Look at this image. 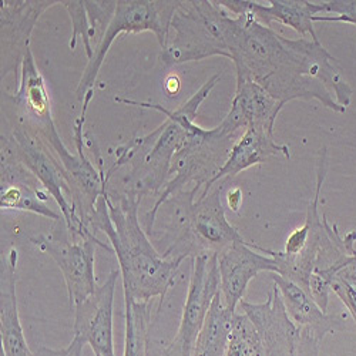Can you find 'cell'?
<instances>
[{"instance_id": "cell-1", "label": "cell", "mask_w": 356, "mask_h": 356, "mask_svg": "<svg viewBox=\"0 0 356 356\" xmlns=\"http://www.w3.org/2000/svg\"><path fill=\"white\" fill-rule=\"evenodd\" d=\"M228 47L236 79L255 81L284 104L318 100L345 113L352 103L353 90L343 69L319 40L288 39L243 12L234 17Z\"/></svg>"}, {"instance_id": "cell-2", "label": "cell", "mask_w": 356, "mask_h": 356, "mask_svg": "<svg viewBox=\"0 0 356 356\" xmlns=\"http://www.w3.org/2000/svg\"><path fill=\"white\" fill-rule=\"evenodd\" d=\"M140 204L141 198L134 194L124 191L115 197L106 190L97 202L90 231L104 232L117 257L123 280L124 305L150 304L159 298L157 311L160 312L186 258L167 259L154 248L140 225Z\"/></svg>"}, {"instance_id": "cell-3", "label": "cell", "mask_w": 356, "mask_h": 356, "mask_svg": "<svg viewBox=\"0 0 356 356\" xmlns=\"http://www.w3.org/2000/svg\"><path fill=\"white\" fill-rule=\"evenodd\" d=\"M220 80L221 73L210 77L197 93L174 111L157 103L115 97L114 102L117 103L157 110L165 115V120L152 133L134 137L115 148V161L106 171L107 180L110 181L115 171L130 164L131 170L124 178V191L141 200L147 195H160L170 180L171 161L186 141L188 129L195 123L200 106L210 96Z\"/></svg>"}, {"instance_id": "cell-4", "label": "cell", "mask_w": 356, "mask_h": 356, "mask_svg": "<svg viewBox=\"0 0 356 356\" xmlns=\"http://www.w3.org/2000/svg\"><path fill=\"white\" fill-rule=\"evenodd\" d=\"M200 188L194 186L190 191H180L170 198L174 210L167 225L171 240L163 252L167 259L218 255L234 243L244 240L225 217L221 187H213L209 194L195 201Z\"/></svg>"}, {"instance_id": "cell-5", "label": "cell", "mask_w": 356, "mask_h": 356, "mask_svg": "<svg viewBox=\"0 0 356 356\" xmlns=\"http://www.w3.org/2000/svg\"><path fill=\"white\" fill-rule=\"evenodd\" d=\"M232 24L234 17L217 0L181 2L171 20L175 35L161 50L160 60L165 67H172L214 56L229 58Z\"/></svg>"}, {"instance_id": "cell-6", "label": "cell", "mask_w": 356, "mask_h": 356, "mask_svg": "<svg viewBox=\"0 0 356 356\" xmlns=\"http://www.w3.org/2000/svg\"><path fill=\"white\" fill-rule=\"evenodd\" d=\"M235 134L228 133L221 124L214 129H202L191 124L187 138L178 148L170 168V180L157 197L153 209L144 216V231L147 235L154 232L161 205L188 183L204 188L225 164L231 148L235 144Z\"/></svg>"}, {"instance_id": "cell-7", "label": "cell", "mask_w": 356, "mask_h": 356, "mask_svg": "<svg viewBox=\"0 0 356 356\" xmlns=\"http://www.w3.org/2000/svg\"><path fill=\"white\" fill-rule=\"evenodd\" d=\"M181 6V0L174 2H160V0H118L114 16L106 29V32L95 49L92 60H88L83 76L77 86V99L83 102L87 92L92 90L106 56L115 40L122 33L153 32L164 50L170 40L171 20L177 9Z\"/></svg>"}, {"instance_id": "cell-8", "label": "cell", "mask_w": 356, "mask_h": 356, "mask_svg": "<svg viewBox=\"0 0 356 356\" xmlns=\"http://www.w3.org/2000/svg\"><path fill=\"white\" fill-rule=\"evenodd\" d=\"M2 148L10 152L53 197L62 211L72 240H81L92 232L83 225L73 209L72 190L63 164L40 137L24 126L15 127L9 137L2 134Z\"/></svg>"}, {"instance_id": "cell-9", "label": "cell", "mask_w": 356, "mask_h": 356, "mask_svg": "<svg viewBox=\"0 0 356 356\" xmlns=\"http://www.w3.org/2000/svg\"><path fill=\"white\" fill-rule=\"evenodd\" d=\"M42 252L50 255L60 268L70 307H77L97 289L95 273L96 247L113 251L111 245L97 238V234L90 232L81 240H72L69 232L65 236L54 234H40L31 240Z\"/></svg>"}, {"instance_id": "cell-10", "label": "cell", "mask_w": 356, "mask_h": 356, "mask_svg": "<svg viewBox=\"0 0 356 356\" xmlns=\"http://www.w3.org/2000/svg\"><path fill=\"white\" fill-rule=\"evenodd\" d=\"M220 291L217 255L193 258V271L186 296L183 315L174 339L160 356H193L207 314Z\"/></svg>"}, {"instance_id": "cell-11", "label": "cell", "mask_w": 356, "mask_h": 356, "mask_svg": "<svg viewBox=\"0 0 356 356\" xmlns=\"http://www.w3.org/2000/svg\"><path fill=\"white\" fill-rule=\"evenodd\" d=\"M220 291L228 309L236 311L244 300L250 282L261 273L278 274V264L271 250L245 240L234 243L217 255Z\"/></svg>"}, {"instance_id": "cell-12", "label": "cell", "mask_w": 356, "mask_h": 356, "mask_svg": "<svg viewBox=\"0 0 356 356\" xmlns=\"http://www.w3.org/2000/svg\"><path fill=\"white\" fill-rule=\"evenodd\" d=\"M60 5L53 0H3L0 6L2 26V74L6 79L15 72L19 77L20 66L26 51L31 49V36L39 17L50 8Z\"/></svg>"}, {"instance_id": "cell-13", "label": "cell", "mask_w": 356, "mask_h": 356, "mask_svg": "<svg viewBox=\"0 0 356 356\" xmlns=\"http://www.w3.org/2000/svg\"><path fill=\"white\" fill-rule=\"evenodd\" d=\"M120 277V270L111 271L106 281L86 301L73 308L74 338H79L84 345H90L95 356H115L113 305L117 280Z\"/></svg>"}, {"instance_id": "cell-14", "label": "cell", "mask_w": 356, "mask_h": 356, "mask_svg": "<svg viewBox=\"0 0 356 356\" xmlns=\"http://www.w3.org/2000/svg\"><path fill=\"white\" fill-rule=\"evenodd\" d=\"M259 335L264 356H298L300 328L286 314L280 291H273L261 304L240 302Z\"/></svg>"}, {"instance_id": "cell-15", "label": "cell", "mask_w": 356, "mask_h": 356, "mask_svg": "<svg viewBox=\"0 0 356 356\" xmlns=\"http://www.w3.org/2000/svg\"><path fill=\"white\" fill-rule=\"evenodd\" d=\"M50 194L10 152L2 148V178H0V209L2 211H26L56 222L65 221L46 204Z\"/></svg>"}, {"instance_id": "cell-16", "label": "cell", "mask_w": 356, "mask_h": 356, "mask_svg": "<svg viewBox=\"0 0 356 356\" xmlns=\"http://www.w3.org/2000/svg\"><path fill=\"white\" fill-rule=\"evenodd\" d=\"M284 106L255 81L236 79L231 108L220 124L232 134L248 127L275 134L277 117Z\"/></svg>"}, {"instance_id": "cell-17", "label": "cell", "mask_w": 356, "mask_h": 356, "mask_svg": "<svg viewBox=\"0 0 356 356\" xmlns=\"http://www.w3.org/2000/svg\"><path fill=\"white\" fill-rule=\"evenodd\" d=\"M217 3L227 12L240 16L243 12H250L259 23L273 27V23H281L298 32L301 38L311 36L312 40H319L314 29V17L323 13L322 2H308V0H270V5L251 0H217Z\"/></svg>"}, {"instance_id": "cell-18", "label": "cell", "mask_w": 356, "mask_h": 356, "mask_svg": "<svg viewBox=\"0 0 356 356\" xmlns=\"http://www.w3.org/2000/svg\"><path fill=\"white\" fill-rule=\"evenodd\" d=\"M19 252L16 248L2 257L0 266V339L2 356H32L19 316L16 293V268Z\"/></svg>"}, {"instance_id": "cell-19", "label": "cell", "mask_w": 356, "mask_h": 356, "mask_svg": "<svg viewBox=\"0 0 356 356\" xmlns=\"http://www.w3.org/2000/svg\"><path fill=\"white\" fill-rule=\"evenodd\" d=\"M278 156L291 159L289 147L286 144H280L275 140V134L248 127L244 134L235 141L225 164L213 180L202 188L200 197L209 194L210 190L224 178H232L252 165L265 163Z\"/></svg>"}, {"instance_id": "cell-20", "label": "cell", "mask_w": 356, "mask_h": 356, "mask_svg": "<svg viewBox=\"0 0 356 356\" xmlns=\"http://www.w3.org/2000/svg\"><path fill=\"white\" fill-rule=\"evenodd\" d=\"M273 281L280 291L288 316L300 330H307L323 339L326 334L343 328V316L322 311L309 291L278 274L273 275Z\"/></svg>"}, {"instance_id": "cell-21", "label": "cell", "mask_w": 356, "mask_h": 356, "mask_svg": "<svg viewBox=\"0 0 356 356\" xmlns=\"http://www.w3.org/2000/svg\"><path fill=\"white\" fill-rule=\"evenodd\" d=\"M235 315L236 312L227 308L218 291L207 314L193 356H225Z\"/></svg>"}, {"instance_id": "cell-22", "label": "cell", "mask_w": 356, "mask_h": 356, "mask_svg": "<svg viewBox=\"0 0 356 356\" xmlns=\"http://www.w3.org/2000/svg\"><path fill=\"white\" fill-rule=\"evenodd\" d=\"M225 356H264L259 335L245 314L235 315Z\"/></svg>"}, {"instance_id": "cell-23", "label": "cell", "mask_w": 356, "mask_h": 356, "mask_svg": "<svg viewBox=\"0 0 356 356\" xmlns=\"http://www.w3.org/2000/svg\"><path fill=\"white\" fill-rule=\"evenodd\" d=\"M60 5L63 8H66V10L69 12V16L72 19L73 33H72L69 47L72 50H74L77 39H79V36H81L84 53H86L88 60H92V57L95 54V47H93L92 42L95 40L96 47H97L99 38H97V33L95 32V29L92 27L90 19H88L86 3L83 2V0H72V2H70V0H62Z\"/></svg>"}, {"instance_id": "cell-24", "label": "cell", "mask_w": 356, "mask_h": 356, "mask_svg": "<svg viewBox=\"0 0 356 356\" xmlns=\"http://www.w3.org/2000/svg\"><path fill=\"white\" fill-rule=\"evenodd\" d=\"M331 291L343 302L356 322V273L342 266L331 278Z\"/></svg>"}, {"instance_id": "cell-25", "label": "cell", "mask_w": 356, "mask_h": 356, "mask_svg": "<svg viewBox=\"0 0 356 356\" xmlns=\"http://www.w3.org/2000/svg\"><path fill=\"white\" fill-rule=\"evenodd\" d=\"M323 16H315V22L349 23L356 26V0H328L322 2Z\"/></svg>"}, {"instance_id": "cell-26", "label": "cell", "mask_w": 356, "mask_h": 356, "mask_svg": "<svg viewBox=\"0 0 356 356\" xmlns=\"http://www.w3.org/2000/svg\"><path fill=\"white\" fill-rule=\"evenodd\" d=\"M83 348L84 343L74 338L72 339L70 345L60 349H51L47 346H38L35 350H32V356H83Z\"/></svg>"}, {"instance_id": "cell-27", "label": "cell", "mask_w": 356, "mask_h": 356, "mask_svg": "<svg viewBox=\"0 0 356 356\" xmlns=\"http://www.w3.org/2000/svg\"><path fill=\"white\" fill-rule=\"evenodd\" d=\"M164 87H165V92L168 93V96H177V93L180 92V87H181L180 79H178L175 74L168 76L164 83Z\"/></svg>"}, {"instance_id": "cell-28", "label": "cell", "mask_w": 356, "mask_h": 356, "mask_svg": "<svg viewBox=\"0 0 356 356\" xmlns=\"http://www.w3.org/2000/svg\"><path fill=\"white\" fill-rule=\"evenodd\" d=\"M241 202H243V194H241L240 188H235L228 193V205L231 207L232 211H235V213L238 211Z\"/></svg>"}, {"instance_id": "cell-29", "label": "cell", "mask_w": 356, "mask_h": 356, "mask_svg": "<svg viewBox=\"0 0 356 356\" xmlns=\"http://www.w3.org/2000/svg\"><path fill=\"white\" fill-rule=\"evenodd\" d=\"M343 266H346V268H349L350 271L356 273V254H355V255H350V257L348 258V261L345 262Z\"/></svg>"}, {"instance_id": "cell-30", "label": "cell", "mask_w": 356, "mask_h": 356, "mask_svg": "<svg viewBox=\"0 0 356 356\" xmlns=\"http://www.w3.org/2000/svg\"><path fill=\"white\" fill-rule=\"evenodd\" d=\"M147 343H148V339H147V341H143V342L140 343L138 355H137V356H145V355H147Z\"/></svg>"}]
</instances>
